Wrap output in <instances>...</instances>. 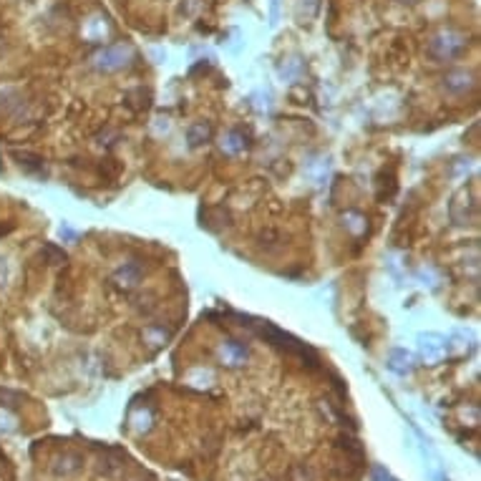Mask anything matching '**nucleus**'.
<instances>
[{
	"label": "nucleus",
	"instance_id": "nucleus-1",
	"mask_svg": "<svg viewBox=\"0 0 481 481\" xmlns=\"http://www.w3.org/2000/svg\"><path fill=\"white\" fill-rule=\"evenodd\" d=\"M252 328L257 330V335H262L267 340V343H272L275 348H280V350H285V353H290V355H300V358H308L310 360V365H315L318 363V355L313 353V350L308 348L305 343H300L298 337H293V335H288L285 330H280V328H275V325H270V323H262V320H257V323H252Z\"/></svg>",
	"mask_w": 481,
	"mask_h": 481
},
{
	"label": "nucleus",
	"instance_id": "nucleus-8",
	"mask_svg": "<svg viewBox=\"0 0 481 481\" xmlns=\"http://www.w3.org/2000/svg\"><path fill=\"white\" fill-rule=\"evenodd\" d=\"M212 136H215V129H212V124H207V121L192 124L187 131V141L192 149H197V146H202V144H210Z\"/></svg>",
	"mask_w": 481,
	"mask_h": 481
},
{
	"label": "nucleus",
	"instance_id": "nucleus-14",
	"mask_svg": "<svg viewBox=\"0 0 481 481\" xmlns=\"http://www.w3.org/2000/svg\"><path fill=\"white\" fill-rule=\"evenodd\" d=\"M8 229H11V227H0V234H6V232H8Z\"/></svg>",
	"mask_w": 481,
	"mask_h": 481
},
{
	"label": "nucleus",
	"instance_id": "nucleus-7",
	"mask_svg": "<svg viewBox=\"0 0 481 481\" xmlns=\"http://www.w3.org/2000/svg\"><path fill=\"white\" fill-rule=\"evenodd\" d=\"M141 277H144V267L139 265V262H126V265L114 275V282H117L119 288L129 290V288H134V285H139Z\"/></svg>",
	"mask_w": 481,
	"mask_h": 481
},
{
	"label": "nucleus",
	"instance_id": "nucleus-9",
	"mask_svg": "<svg viewBox=\"0 0 481 481\" xmlns=\"http://www.w3.org/2000/svg\"><path fill=\"white\" fill-rule=\"evenodd\" d=\"M388 368H391L393 373H399V376H406V373H411V368H414V355L404 348L391 350V355H388Z\"/></svg>",
	"mask_w": 481,
	"mask_h": 481
},
{
	"label": "nucleus",
	"instance_id": "nucleus-2",
	"mask_svg": "<svg viewBox=\"0 0 481 481\" xmlns=\"http://www.w3.org/2000/svg\"><path fill=\"white\" fill-rule=\"evenodd\" d=\"M466 48H469V40H466L464 33H459V31H441V33H436L428 40L426 53L431 55L433 61H454Z\"/></svg>",
	"mask_w": 481,
	"mask_h": 481
},
{
	"label": "nucleus",
	"instance_id": "nucleus-6",
	"mask_svg": "<svg viewBox=\"0 0 481 481\" xmlns=\"http://www.w3.org/2000/svg\"><path fill=\"white\" fill-rule=\"evenodd\" d=\"M418 350H421V355L428 360V363H436V360H441L443 355L448 353L446 337L436 335V333H426V335L418 337Z\"/></svg>",
	"mask_w": 481,
	"mask_h": 481
},
{
	"label": "nucleus",
	"instance_id": "nucleus-13",
	"mask_svg": "<svg viewBox=\"0 0 481 481\" xmlns=\"http://www.w3.org/2000/svg\"><path fill=\"white\" fill-rule=\"evenodd\" d=\"M396 3H401V6H418L421 0H396Z\"/></svg>",
	"mask_w": 481,
	"mask_h": 481
},
{
	"label": "nucleus",
	"instance_id": "nucleus-10",
	"mask_svg": "<svg viewBox=\"0 0 481 481\" xmlns=\"http://www.w3.org/2000/svg\"><path fill=\"white\" fill-rule=\"evenodd\" d=\"M247 355H249L247 345L239 343V340H227L225 348H222V358L227 360L229 365H242L247 360Z\"/></svg>",
	"mask_w": 481,
	"mask_h": 481
},
{
	"label": "nucleus",
	"instance_id": "nucleus-4",
	"mask_svg": "<svg viewBox=\"0 0 481 481\" xmlns=\"http://www.w3.org/2000/svg\"><path fill=\"white\" fill-rule=\"evenodd\" d=\"M448 215H451V220L456 222V225H474L476 217H479V210H476V197L469 192V189H459V192L454 194V200H451V205H448Z\"/></svg>",
	"mask_w": 481,
	"mask_h": 481
},
{
	"label": "nucleus",
	"instance_id": "nucleus-12",
	"mask_svg": "<svg viewBox=\"0 0 481 481\" xmlns=\"http://www.w3.org/2000/svg\"><path fill=\"white\" fill-rule=\"evenodd\" d=\"M222 149H227L229 154H239V151L247 149V141H244V136L239 131H232V134H227L225 141H222Z\"/></svg>",
	"mask_w": 481,
	"mask_h": 481
},
{
	"label": "nucleus",
	"instance_id": "nucleus-5",
	"mask_svg": "<svg viewBox=\"0 0 481 481\" xmlns=\"http://www.w3.org/2000/svg\"><path fill=\"white\" fill-rule=\"evenodd\" d=\"M476 86V76L471 71H464V68H456V71H448L446 76H443V89L448 91V94H469L471 89Z\"/></svg>",
	"mask_w": 481,
	"mask_h": 481
},
{
	"label": "nucleus",
	"instance_id": "nucleus-3",
	"mask_svg": "<svg viewBox=\"0 0 481 481\" xmlns=\"http://www.w3.org/2000/svg\"><path fill=\"white\" fill-rule=\"evenodd\" d=\"M131 58H134L131 45L129 43H114V45L101 48L99 53L94 55V68L96 71H104V73L121 71V68H126L129 63H131Z\"/></svg>",
	"mask_w": 481,
	"mask_h": 481
},
{
	"label": "nucleus",
	"instance_id": "nucleus-11",
	"mask_svg": "<svg viewBox=\"0 0 481 481\" xmlns=\"http://www.w3.org/2000/svg\"><path fill=\"white\" fill-rule=\"evenodd\" d=\"M18 159V164L23 166V169H26V172H36V174H40L43 172V159H40V156H36V154H28V151H16V154H13Z\"/></svg>",
	"mask_w": 481,
	"mask_h": 481
}]
</instances>
